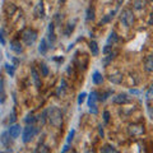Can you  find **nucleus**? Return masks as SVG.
Returning <instances> with one entry per match:
<instances>
[{"instance_id":"de8ad7c7","label":"nucleus","mask_w":153,"mask_h":153,"mask_svg":"<svg viewBox=\"0 0 153 153\" xmlns=\"http://www.w3.org/2000/svg\"><path fill=\"white\" fill-rule=\"evenodd\" d=\"M71 153H78V152H71Z\"/></svg>"},{"instance_id":"f257e3e1","label":"nucleus","mask_w":153,"mask_h":153,"mask_svg":"<svg viewBox=\"0 0 153 153\" xmlns=\"http://www.w3.org/2000/svg\"><path fill=\"white\" fill-rule=\"evenodd\" d=\"M47 120L55 128H60L63 124V112L57 106H51L47 108Z\"/></svg>"},{"instance_id":"6e6552de","label":"nucleus","mask_w":153,"mask_h":153,"mask_svg":"<svg viewBox=\"0 0 153 153\" xmlns=\"http://www.w3.org/2000/svg\"><path fill=\"white\" fill-rule=\"evenodd\" d=\"M112 101H114V103H116V105H124V103H128L129 101H130V97H129L126 93H120V94L115 96Z\"/></svg>"},{"instance_id":"ddd939ff","label":"nucleus","mask_w":153,"mask_h":153,"mask_svg":"<svg viewBox=\"0 0 153 153\" xmlns=\"http://www.w3.org/2000/svg\"><path fill=\"white\" fill-rule=\"evenodd\" d=\"M10 50L14 51L16 54H22V52H23V47L21 45V42L17 41V40H14V41L10 42Z\"/></svg>"},{"instance_id":"72a5a7b5","label":"nucleus","mask_w":153,"mask_h":153,"mask_svg":"<svg viewBox=\"0 0 153 153\" xmlns=\"http://www.w3.org/2000/svg\"><path fill=\"white\" fill-rule=\"evenodd\" d=\"M41 71H42V75L44 76H47L49 75V68H47V65L46 64H41Z\"/></svg>"},{"instance_id":"c85d7f7f","label":"nucleus","mask_w":153,"mask_h":153,"mask_svg":"<svg viewBox=\"0 0 153 153\" xmlns=\"http://www.w3.org/2000/svg\"><path fill=\"white\" fill-rule=\"evenodd\" d=\"M5 70H7V73L13 76L14 74H16V66L14 65H10V64H5Z\"/></svg>"},{"instance_id":"b1692460","label":"nucleus","mask_w":153,"mask_h":153,"mask_svg":"<svg viewBox=\"0 0 153 153\" xmlns=\"http://www.w3.org/2000/svg\"><path fill=\"white\" fill-rule=\"evenodd\" d=\"M116 54H117L116 51H114V52H112V51H111V52H108V55H107V56L103 59V65H105V66H107V65H108V64H110V63H111V61L114 60V57L116 56Z\"/></svg>"},{"instance_id":"a19ab883","label":"nucleus","mask_w":153,"mask_h":153,"mask_svg":"<svg viewBox=\"0 0 153 153\" xmlns=\"http://www.w3.org/2000/svg\"><path fill=\"white\" fill-rule=\"evenodd\" d=\"M148 25H149V26H153V12L149 14V19H148Z\"/></svg>"},{"instance_id":"20e7f679","label":"nucleus","mask_w":153,"mask_h":153,"mask_svg":"<svg viewBox=\"0 0 153 153\" xmlns=\"http://www.w3.org/2000/svg\"><path fill=\"white\" fill-rule=\"evenodd\" d=\"M144 131H146V128H144V124H142V123L130 124L128 128V133L130 137H140L144 134Z\"/></svg>"},{"instance_id":"aec40b11","label":"nucleus","mask_w":153,"mask_h":153,"mask_svg":"<svg viewBox=\"0 0 153 153\" xmlns=\"http://www.w3.org/2000/svg\"><path fill=\"white\" fill-rule=\"evenodd\" d=\"M92 82L94 84H102L103 76H102V74L100 73V71H94V73H93V75H92Z\"/></svg>"},{"instance_id":"9d476101","label":"nucleus","mask_w":153,"mask_h":153,"mask_svg":"<svg viewBox=\"0 0 153 153\" xmlns=\"http://www.w3.org/2000/svg\"><path fill=\"white\" fill-rule=\"evenodd\" d=\"M21 130H22V128L18 125V124H14V125H12L10 128H9V135H10L12 139H17V138L19 137V134H21Z\"/></svg>"},{"instance_id":"09e8293b","label":"nucleus","mask_w":153,"mask_h":153,"mask_svg":"<svg viewBox=\"0 0 153 153\" xmlns=\"http://www.w3.org/2000/svg\"><path fill=\"white\" fill-rule=\"evenodd\" d=\"M0 153H4V152H0Z\"/></svg>"},{"instance_id":"1a4fd4ad","label":"nucleus","mask_w":153,"mask_h":153,"mask_svg":"<svg viewBox=\"0 0 153 153\" xmlns=\"http://www.w3.org/2000/svg\"><path fill=\"white\" fill-rule=\"evenodd\" d=\"M31 75H32V79H33V83H35L36 88H41V85H42L41 76H40V74H38V71H37V69L35 68V66L31 68Z\"/></svg>"},{"instance_id":"4c0bfd02","label":"nucleus","mask_w":153,"mask_h":153,"mask_svg":"<svg viewBox=\"0 0 153 153\" xmlns=\"http://www.w3.org/2000/svg\"><path fill=\"white\" fill-rule=\"evenodd\" d=\"M103 120L106 124L110 121V112L108 111H103Z\"/></svg>"},{"instance_id":"79ce46f5","label":"nucleus","mask_w":153,"mask_h":153,"mask_svg":"<svg viewBox=\"0 0 153 153\" xmlns=\"http://www.w3.org/2000/svg\"><path fill=\"white\" fill-rule=\"evenodd\" d=\"M68 151H69V144H65L64 148H63V151H61V153H66Z\"/></svg>"},{"instance_id":"c03bdc74","label":"nucleus","mask_w":153,"mask_h":153,"mask_svg":"<svg viewBox=\"0 0 153 153\" xmlns=\"http://www.w3.org/2000/svg\"><path fill=\"white\" fill-rule=\"evenodd\" d=\"M130 93H131V94H139L140 92H139L138 89H130Z\"/></svg>"},{"instance_id":"e433bc0d","label":"nucleus","mask_w":153,"mask_h":153,"mask_svg":"<svg viewBox=\"0 0 153 153\" xmlns=\"http://www.w3.org/2000/svg\"><path fill=\"white\" fill-rule=\"evenodd\" d=\"M0 44L5 45V35H4V30L0 31Z\"/></svg>"},{"instance_id":"f3484780","label":"nucleus","mask_w":153,"mask_h":153,"mask_svg":"<svg viewBox=\"0 0 153 153\" xmlns=\"http://www.w3.org/2000/svg\"><path fill=\"white\" fill-rule=\"evenodd\" d=\"M89 50L92 52V56H98L100 54V49H98V45L96 41H91L89 42Z\"/></svg>"},{"instance_id":"37998d69","label":"nucleus","mask_w":153,"mask_h":153,"mask_svg":"<svg viewBox=\"0 0 153 153\" xmlns=\"http://www.w3.org/2000/svg\"><path fill=\"white\" fill-rule=\"evenodd\" d=\"M16 121V111H13V114H12V117H10V124L12 123H14Z\"/></svg>"},{"instance_id":"4468645a","label":"nucleus","mask_w":153,"mask_h":153,"mask_svg":"<svg viewBox=\"0 0 153 153\" xmlns=\"http://www.w3.org/2000/svg\"><path fill=\"white\" fill-rule=\"evenodd\" d=\"M144 69L148 73H153V55L147 56V59L144 60Z\"/></svg>"},{"instance_id":"2f4dec72","label":"nucleus","mask_w":153,"mask_h":153,"mask_svg":"<svg viewBox=\"0 0 153 153\" xmlns=\"http://www.w3.org/2000/svg\"><path fill=\"white\" fill-rule=\"evenodd\" d=\"M147 111H148L151 120H153V102H147Z\"/></svg>"},{"instance_id":"6ab92c4d","label":"nucleus","mask_w":153,"mask_h":153,"mask_svg":"<svg viewBox=\"0 0 153 153\" xmlns=\"http://www.w3.org/2000/svg\"><path fill=\"white\" fill-rule=\"evenodd\" d=\"M49 45H47V41L45 40V38H42L41 40V44H40V46H38V51H40V54H42V55H45L46 52H47V50H49Z\"/></svg>"},{"instance_id":"8fccbe9b","label":"nucleus","mask_w":153,"mask_h":153,"mask_svg":"<svg viewBox=\"0 0 153 153\" xmlns=\"http://www.w3.org/2000/svg\"><path fill=\"white\" fill-rule=\"evenodd\" d=\"M151 1H153V0H151Z\"/></svg>"},{"instance_id":"7c9ffc66","label":"nucleus","mask_w":153,"mask_h":153,"mask_svg":"<svg viewBox=\"0 0 153 153\" xmlns=\"http://www.w3.org/2000/svg\"><path fill=\"white\" fill-rule=\"evenodd\" d=\"M25 121H26L27 125H33V124L36 123V117L33 116L32 114H30V115H27V117L25 119Z\"/></svg>"},{"instance_id":"4be33fe9","label":"nucleus","mask_w":153,"mask_h":153,"mask_svg":"<svg viewBox=\"0 0 153 153\" xmlns=\"http://www.w3.org/2000/svg\"><path fill=\"white\" fill-rule=\"evenodd\" d=\"M0 140L5 147H9V143H10V135H9L8 131H4L1 134V138H0Z\"/></svg>"},{"instance_id":"423d86ee","label":"nucleus","mask_w":153,"mask_h":153,"mask_svg":"<svg viewBox=\"0 0 153 153\" xmlns=\"http://www.w3.org/2000/svg\"><path fill=\"white\" fill-rule=\"evenodd\" d=\"M97 101H98V93L96 92V91H93V92H91L89 97H88V107H89V111L94 115L98 112Z\"/></svg>"},{"instance_id":"c756f323","label":"nucleus","mask_w":153,"mask_h":153,"mask_svg":"<svg viewBox=\"0 0 153 153\" xmlns=\"http://www.w3.org/2000/svg\"><path fill=\"white\" fill-rule=\"evenodd\" d=\"M146 100H147V102H153V85H151L149 89L147 91Z\"/></svg>"},{"instance_id":"bb28decb","label":"nucleus","mask_w":153,"mask_h":153,"mask_svg":"<svg viewBox=\"0 0 153 153\" xmlns=\"http://www.w3.org/2000/svg\"><path fill=\"white\" fill-rule=\"evenodd\" d=\"M16 10H17V8H16V5H14L13 3H9V4H7L5 12H7L8 16H13L14 12H16Z\"/></svg>"},{"instance_id":"9b49d317","label":"nucleus","mask_w":153,"mask_h":153,"mask_svg":"<svg viewBox=\"0 0 153 153\" xmlns=\"http://www.w3.org/2000/svg\"><path fill=\"white\" fill-rule=\"evenodd\" d=\"M35 16L37 17V18H44L45 17V7H44V3L42 1H40L37 4V5L35 7Z\"/></svg>"},{"instance_id":"49530a36","label":"nucleus","mask_w":153,"mask_h":153,"mask_svg":"<svg viewBox=\"0 0 153 153\" xmlns=\"http://www.w3.org/2000/svg\"><path fill=\"white\" fill-rule=\"evenodd\" d=\"M65 1V0H60V3H64Z\"/></svg>"},{"instance_id":"f8f14e48","label":"nucleus","mask_w":153,"mask_h":153,"mask_svg":"<svg viewBox=\"0 0 153 153\" xmlns=\"http://www.w3.org/2000/svg\"><path fill=\"white\" fill-rule=\"evenodd\" d=\"M55 25L54 22H51L49 25V30H47V36H49V40H50V44H54L55 40H56V36H55Z\"/></svg>"},{"instance_id":"7ed1b4c3","label":"nucleus","mask_w":153,"mask_h":153,"mask_svg":"<svg viewBox=\"0 0 153 153\" xmlns=\"http://www.w3.org/2000/svg\"><path fill=\"white\" fill-rule=\"evenodd\" d=\"M22 40L27 46L33 45L37 40V32L35 30H32V28H26L22 32Z\"/></svg>"},{"instance_id":"58836bf2","label":"nucleus","mask_w":153,"mask_h":153,"mask_svg":"<svg viewBox=\"0 0 153 153\" xmlns=\"http://www.w3.org/2000/svg\"><path fill=\"white\" fill-rule=\"evenodd\" d=\"M40 152H41V153H50V148H47L46 146H42V147L40 148Z\"/></svg>"},{"instance_id":"dca6fc26","label":"nucleus","mask_w":153,"mask_h":153,"mask_svg":"<svg viewBox=\"0 0 153 153\" xmlns=\"http://www.w3.org/2000/svg\"><path fill=\"white\" fill-rule=\"evenodd\" d=\"M116 42H119V36L116 35V32H111L110 33V36H108V38H107V44L106 45H108V46H111V45H115Z\"/></svg>"},{"instance_id":"39448f33","label":"nucleus","mask_w":153,"mask_h":153,"mask_svg":"<svg viewBox=\"0 0 153 153\" xmlns=\"http://www.w3.org/2000/svg\"><path fill=\"white\" fill-rule=\"evenodd\" d=\"M37 133H38V129L35 125H27L25 128V130H23V135H22L23 143H30Z\"/></svg>"},{"instance_id":"2eb2a0df","label":"nucleus","mask_w":153,"mask_h":153,"mask_svg":"<svg viewBox=\"0 0 153 153\" xmlns=\"http://www.w3.org/2000/svg\"><path fill=\"white\" fill-rule=\"evenodd\" d=\"M148 0H131V5L135 10H140L147 5Z\"/></svg>"},{"instance_id":"a211bd4d","label":"nucleus","mask_w":153,"mask_h":153,"mask_svg":"<svg viewBox=\"0 0 153 153\" xmlns=\"http://www.w3.org/2000/svg\"><path fill=\"white\" fill-rule=\"evenodd\" d=\"M5 98H7L5 87H4V79L1 78V79H0V102L4 103V102H5Z\"/></svg>"},{"instance_id":"f03ea898","label":"nucleus","mask_w":153,"mask_h":153,"mask_svg":"<svg viewBox=\"0 0 153 153\" xmlns=\"http://www.w3.org/2000/svg\"><path fill=\"white\" fill-rule=\"evenodd\" d=\"M120 22H121V25L124 27H126V28H130L133 26V23H134V13H133L131 9L125 8L121 12V14H120Z\"/></svg>"},{"instance_id":"5701e85b","label":"nucleus","mask_w":153,"mask_h":153,"mask_svg":"<svg viewBox=\"0 0 153 153\" xmlns=\"http://www.w3.org/2000/svg\"><path fill=\"white\" fill-rule=\"evenodd\" d=\"M115 14H116V10H112L111 13H108L107 16H105L102 19H101V22H100V25H106V23H108L111 19L115 17Z\"/></svg>"},{"instance_id":"473e14b6","label":"nucleus","mask_w":153,"mask_h":153,"mask_svg":"<svg viewBox=\"0 0 153 153\" xmlns=\"http://www.w3.org/2000/svg\"><path fill=\"white\" fill-rule=\"evenodd\" d=\"M112 94V91H107V92H105L103 94H101V97H98L100 101H106V100L108 98V96Z\"/></svg>"},{"instance_id":"412c9836","label":"nucleus","mask_w":153,"mask_h":153,"mask_svg":"<svg viewBox=\"0 0 153 153\" xmlns=\"http://www.w3.org/2000/svg\"><path fill=\"white\" fill-rule=\"evenodd\" d=\"M65 91H66V82H65V79H61L60 85H59V88H57V96H59V97L64 96Z\"/></svg>"},{"instance_id":"a18cd8bd","label":"nucleus","mask_w":153,"mask_h":153,"mask_svg":"<svg viewBox=\"0 0 153 153\" xmlns=\"http://www.w3.org/2000/svg\"><path fill=\"white\" fill-rule=\"evenodd\" d=\"M85 153H96V152H94V151H92V149H91V151H87Z\"/></svg>"},{"instance_id":"cd10ccee","label":"nucleus","mask_w":153,"mask_h":153,"mask_svg":"<svg viewBox=\"0 0 153 153\" xmlns=\"http://www.w3.org/2000/svg\"><path fill=\"white\" fill-rule=\"evenodd\" d=\"M101 153H119V152L116 148H114L112 146H105L101 149Z\"/></svg>"},{"instance_id":"393cba45","label":"nucleus","mask_w":153,"mask_h":153,"mask_svg":"<svg viewBox=\"0 0 153 153\" xmlns=\"http://www.w3.org/2000/svg\"><path fill=\"white\" fill-rule=\"evenodd\" d=\"M93 19H94V9L92 7H89L87 9V13H85V21L91 22V21H93Z\"/></svg>"},{"instance_id":"0eeeda50","label":"nucleus","mask_w":153,"mask_h":153,"mask_svg":"<svg viewBox=\"0 0 153 153\" xmlns=\"http://www.w3.org/2000/svg\"><path fill=\"white\" fill-rule=\"evenodd\" d=\"M108 80L112 82L114 84H120L123 82V74L119 70H115L112 73L108 74Z\"/></svg>"},{"instance_id":"f704fd0d","label":"nucleus","mask_w":153,"mask_h":153,"mask_svg":"<svg viewBox=\"0 0 153 153\" xmlns=\"http://www.w3.org/2000/svg\"><path fill=\"white\" fill-rule=\"evenodd\" d=\"M85 97H87V93L82 92L79 96H78V105H82L84 101H85Z\"/></svg>"},{"instance_id":"ea45409f","label":"nucleus","mask_w":153,"mask_h":153,"mask_svg":"<svg viewBox=\"0 0 153 153\" xmlns=\"http://www.w3.org/2000/svg\"><path fill=\"white\" fill-rule=\"evenodd\" d=\"M111 47L112 46H108V45H106V46H105V49H103V54H108V52H110V50H111Z\"/></svg>"},{"instance_id":"a878e982","label":"nucleus","mask_w":153,"mask_h":153,"mask_svg":"<svg viewBox=\"0 0 153 153\" xmlns=\"http://www.w3.org/2000/svg\"><path fill=\"white\" fill-rule=\"evenodd\" d=\"M73 31H74V23H68V25H66V28L64 30V36L69 37Z\"/></svg>"},{"instance_id":"c9c22d12","label":"nucleus","mask_w":153,"mask_h":153,"mask_svg":"<svg viewBox=\"0 0 153 153\" xmlns=\"http://www.w3.org/2000/svg\"><path fill=\"white\" fill-rule=\"evenodd\" d=\"M74 134H75V131H74V130H70V131H69L68 139H66V144H70V143H71V140H73V137H74Z\"/></svg>"}]
</instances>
